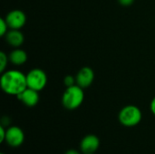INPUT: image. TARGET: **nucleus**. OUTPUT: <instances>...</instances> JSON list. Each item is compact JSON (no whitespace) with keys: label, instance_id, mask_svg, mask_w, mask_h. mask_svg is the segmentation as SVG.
Listing matches in <instances>:
<instances>
[{"label":"nucleus","instance_id":"nucleus-8","mask_svg":"<svg viewBox=\"0 0 155 154\" xmlns=\"http://www.w3.org/2000/svg\"><path fill=\"white\" fill-rule=\"evenodd\" d=\"M79 147L82 153H96L100 147V139L94 134H87L81 140Z\"/></svg>","mask_w":155,"mask_h":154},{"label":"nucleus","instance_id":"nucleus-15","mask_svg":"<svg viewBox=\"0 0 155 154\" xmlns=\"http://www.w3.org/2000/svg\"><path fill=\"white\" fill-rule=\"evenodd\" d=\"M5 135H6V127L4 125H0V143H3L5 141Z\"/></svg>","mask_w":155,"mask_h":154},{"label":"nucleus","instance_id":"nucleus-13","mask_svg":"<svg viewBox=\"0 0 155 154\" xmlns=\"http://www.w3.org/2000/svg\"><path fill=\"white\" fill-rule=\"evenodd\" d=\"M8 29L9 27H8L6 21L5 20V18H1L0 19V35L2 37H5V35L8 32Z\"/></svg>","mask_w":155,"mask_h":154},{"label":"nucleus","instance_id":"nucleus-10","mask_svg":"<svg viewBox=\"0 0 155 154\" xmlns=\"http://www.w3.org/2000/svg\"><path fill=\"white\" fill-rule=\"evenodd\" d=\"M5 38L6 43L13 48H19L25 41L24 34L17 29L8 30V32L5 35Z\"/></svg>","mask_w":155,"mask_h":154},{"label":"nucleus","instance_id":"nucleus-18","mask_svg":"<svg viewBox=\"0 0 155 154\" xmlns=\"http://www.w3.org/2000/svg\"><path fill=\"white\" fill-rule=\"evenodd\" d=\"M64 154H83L81 151H78L76 149H69L65 152Z\"/></svg>","mask_w":155,"mask_h":154},{"label":"nucleus","instance_id":"nucleus-16","mask_svg":"<svg viewBox=\"0 0 155 154\" xmlns=\"http://www.w3.org/2000/svg\"><path fill=\"white\" fill-rule=\"evenodd\" d=\"M118 2L123 6H129L134 4V0H118Z\"/></svg>","mask_w":155,"mask_h":154},{"label":"nucleus","instance_id":"nucleus-11","mask_svg":"<svg viewBox=\"0 0 155 154\" xmlns=\"http://www.w3.org/2000/svg\"><path fill=\"white\" fill-rule=\"evenodd\" d=\"M9 62L16 66L23 65L27 61V54L25 50L19 48H14L8 54Z\"/></svg>","mask_w":155,"mask_h":154},{"label":"nucleus","instance_id":"nucleus-12","mask_svg":"<svg viewBox=\"0 0 155 154\" xmlns=\"http://www.w3.org/2000/svg\"><path fill=\"white\" fill-rule=\"evenodd\" d=\"M8 62H9L8 55L4 51H1L0 52V72H1V74L5 71Z\"/></svg>","mask_w":155,"mask_h":154},{"label":"nucleus","instance_id":"nucleus-2","mask_svg":"<svg viewBox=\"0 0 155 154\" xmlns=\"http://www.w3.org/2000/svg\"><path fill=\"white\" fill-rule=\"evenodd\" d=\"M84 100V92L82 87L77 84L66 87L62 94L61 103L62 105L69 110L73 111L79 108Z\"/></svg>","mask_w":155,"mask_h":154},{"label":"nucleus","instance_id":"nucleus-7","mask_svg":"<svg viewBox=\"0 0 155 154\" xmlns=\"http://www.w3.org/2000/svg\"><path fill=\"white\" fill-rule=\"evenodd\" d=\"M94 80V72L89 66L82 67L75 75L76 84L83 89L88 88Z\"/></svg>","mask_w":155,"mask_h":154},{"label":"nucleus","instance_id":"nucleus-6","mask_svg":"<svg viewBox=\"0 0 155 154\" xmlns=\"http://www.w3.org/2000/svg\"><path fill=\"white\" fill-rule=\"evenodd\" d=\"M5 20L6 21L9 29L20 30L26 23V15L22 10L14 9L6 14Z\"/></svg>","mask_w":155,"mask_h":154},{"label":"nucleus","instance_id":"nucleus-1","mask_svg":"<svg viewBox=\"0 0 155 154\" xmlns=\"http://www.w3.org/2000/svg\"><path fill=\"white\" fill-rule=\"evenodd\" d=\"M0 85L5 93L17 96L27 88L26 74L16 69L5 70L1 74Z\"/></svg>","mask_w":155,"mask_h":154},{"label":"nucleus","instance_id":"nucleus-20","mask_svg":"<svg viewBox=\"0 0 155 154\" xmlns=\"http://www.w3.org/2000/svg\"><path fill=\"white\" fill-rule=\"evenodd\" d=\"M0 154H5V153H3V152H2V153H0Z\"/></svg>","mask_w":155,"mask_h":154},{"label":"nucleus","instance_id":"nucleus-4","mask_svg":"<svg viewBox=\"0 0 155 154\" xmlns=\"http://www.w3.org/2000/svg\"><path fill=\"white\" fill-rule=\"evenodd\" d=\"M47 75L45 72L40 68H34L26 74L27 87L40 92L45 89L47 84Z\"/></svg>","mask_w":155,"mask_h":154},{"label":"nucleus","instance_id":"nucleus-3","mask_svg":"<svg viewBox=\"0 0 155 154\" xmlns=\"http://www.w3.org/2000/svg\"><path fill=\"white\" fill-rule=\"evenodd\" d=\"M143 119L141 109L134 104H129L121 109L118 114L119 123L124 127H134L138 125Z\"/></svg>","mask_w":155,"mask_h":154},{"label":"nucleus","instance_id":"nucleus-19","mask_svg":"<svg viewBox=\"0 0 155 154\" xmlns=\"http://www.w3.org/2000/svg\"><path fill=\"white\" fill-rule=\"evenodd\" d=\"M83 154H96V153H83Z\"/></svg>","mask_w":155,"mask_h":154},{"label":"nucleus","instance_id":"nucleus-9","mask_svg":"<svg viewBox=\"0 0 155 154\" xmlns=\"http://www.w3.org/2000/svg\"><path fill=\"white\" fill-rule=\"evenodd\" d=\"M16 97L24 105L27 107H34L39 102V92L27 87Z\"/></svg>","mask_w":155,"mask_h":154},{"label":"nucleus","instance_id":"nucleus-5","mask_svg":"<svg viewBox=\"0 0 155 154\" xmlns=\"http://www.w3.org/2000/svg\"><path fill=\"white\" fill-rule=\"evenodd\" d=\"M25 142V133L24 131L15 125L6 127V135L5 143L13 148L21 146Z\"/></svg>","mask_w":155,"mask_h":154},{"label":"nucleus","instance_id":"nucleus-14","mask_svg":"<svg viewBox=\"0 0 155 154\" xmlns=\"http://www.w3.org/2000/svg\"><path fill=\"white\" fill-rule=\"evenodd\" d=\"M64 84L65 85V87H70V86H72V85L76 84L75 77L73 76V75H71V74L66 75V76L64 78Z\"/></svg>","mask_w":155,"mask_h":154},{"label":"nucleus","instance_id":"nucleus-17","mask_svg":"<svg viewBox=\"0 0 155 154\" xmlns=\"http://www.w3.org/2000/svg\"><path fill=\"white\" fill-rule=\"evenodd\" d=\"M150 110H151V113L155 116V96L153 98V100L151 101V103H150Z\"/></svg>","mask_w":155,"mask_h":154}]
</instances>
